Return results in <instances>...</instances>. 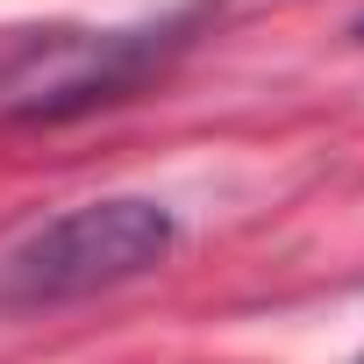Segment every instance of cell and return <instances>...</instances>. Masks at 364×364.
Instances as JSON below:
<instances>
[{
  "instance_id": "6da1fadb",
  "label": "cell",
  "mask_w": 364,
  "mask_h": 364,
  "mask_svg": "<svg viewBox=\"0 0 364 364\" xmlns=\"http://www.w3.org/2000/svg\"><path fill=\"white\" fill-rule=\"evenodd\" d=\"M171 215L157 200H86L0 257V307H65L100 286H122L171 257Z\"/></svg>"
},
{
  "instance_id": "3957f363",
  "label": "cell",
  "mask_w": 364,
  "mask_h": 364,
  "mask_svg": "<svg viewBox=\"0 0 364 364\" xmlns=\"http://www.w3.org/2000/svg\"><path fill=\"white\" fill-rule=\"evenodd\" d=\"M357 364H364V357H357Z\"/></svg>"
},
{
  "instance_id": "7a4b0ae2",
  "label": "cell",
  "mask_w": 364,
  "mask_h": 364,
  "mask_svg": "<svg viewBox=\"0 0 364 364\" xmlns=\"http://www.w3.org/2000/svg\"><path fill=\"white\" fill-rule=\"evenodd\" d=\"M186 22L164 29H50L0 50V114L8 122H72L86 107L129 100L178 43Z\"/></svg>"
}]
</instances>
